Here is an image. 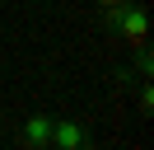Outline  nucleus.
Wrapping results in <instances>:
<instances>
[{"label":"nucleus","instance_id":"obj_1","mask_svg":"<svg viewBox=\"0 0 154 150\" xmlns=\"http://www.w3.org/2000/svg\"><path fill=\"white\" fill-rule=\"evenodd\" d=\"M107 28H112L126 47H149V14H145V5H135V0L107 9Z\"/></svg>","mask_w":154,"mask_h":150},{"label":"nucleus","instance_id":"obj_2","mask_svg":"<svg viewBox=\"0 0 154 150\" xmlns=\"http://www.w3.org/2000/svg\"><path fill=\"white\" fill-rule=\"evenodd\" d=\"M51 145L56 150H84V145H94V131L79 117H51Z\"/></svg>","mask_w":154,"mask_h":150},{"label":"nucleus","instance_id":"obj_3","mask_svg":"<svg viewBox=\"0 0 154 150\" xmlns=\"http://www.w3.org/2000/svg\"><path fill=\"white\" fill-rule=\"evenodd\" d=\"M14 145H23V150H51V117L47 112L23 117V127L14 131Z\"/></svg>","mask_w":154,"mask_h":150},{"label":"nucleus","instance_id":"obj_4","mask_svg":"<svg viewBox=\"0 0 154 150\" xmlns=\"http://www.w3.org/2000/svg\"><path fill=\"white\" fill-rule=\"evenodd\" d=\"M135 84H140V112L149 117L154 112V89H149V80H135Z\"/></svg>","mask_w":154,"mask_h":150},{"label":"nucleus","instance_id":"obj_5","mask_svg":"<svg viewBox=\"0 0 154 150\" xmlns=\"http://www.w3.org/2000/svg\"><path fill=\"white\" fill-rule=\"evenodd\" d=\"M94 5H103V9H117V5H131V0H94Z\"/></svg>","mask_w":154,"mask_h":150}]
</instances>
